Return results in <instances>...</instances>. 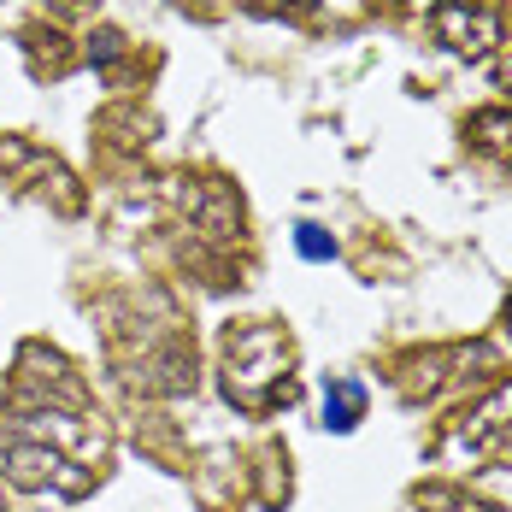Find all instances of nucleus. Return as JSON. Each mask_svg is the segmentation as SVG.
Wrapping results in <instances>:
<instances>
[{
  "label": "nucleus",
  "instance_id": "nucleus-8",
  "mask_svg": "<svg viewBox=\"0 0 512 512\" xmlns=\"http://www.w3.org/2000/svg\"><path fill=\"white\" fill-rule=\"evenodd\" d=\"M507 330H512V301H507Z\"/></svg>",
  "mask_w": 512,
  "mask_h": 512
},
{
  "label": "nucleus",
  "instance_id": "nucleus-4",
  "mask_svg": "<svg viewBox=\"0 0 512 512\" xmlns=\"http://www.w3.org/2000/svg\"><path fill=\"white\" fill-rule=\"evenodd\" d=\"M465 136H471L477 148H489V154L512 159V106H489V112H477V118L465 124Z\"/></svg>",
  "mask_w": 512,
  "mask_h": 512
},
{
  "label": "nucleus",
  "instance_id": "nucleus-1",
  "mask_svg": "<svg viewBox=\"0 0 512 512\" xmlns=\"http://www.w3.org/2000/svg\"><path fill=\"white\" fill-rule=\"evenodd\" d=\"M224 395L248 412L289 401V336L277 324L230 330V342H224Z\"/></svg>",
  "mask_w": 512,
  "mask_h": 512
},
{
  "label": "nucleus",
  "instance_id": "nucleus-7",
  "mask_svg": "<svg viewBox=\"0 0 512 512\" xmlns=\"http://www.w3.org/2000/svg\"><path fill=\"white\" fill-rule=\"evenodd\" d=\"M295 248H301L307 259H330V254H336V248H330V236H324V230H312V224H301V236H295Z\"/></svg>",
  "mask_w": 512,
  "mask_h": 512
},
{
  "label": "nucleus",
  "instance_id": "nucleus-9",
  "mask_svg": "<svg viewBox=\"0 0 512 512\" xmlns=\"http://www.w3.org/2000/svg\"><path fill=\"white\" fill-rule=\"evenodd\" d=\"M507 83H512V65H507Z\"/></svg>",
  "mask_w": 512,
  "mask_h": 512
},
{
  "label": "nucleus",
  "instance_id": "nucleus-2",
  "mask_svg": "<svg viewBox=\"0 0 512 512\" xmlns=\"http://www.w3.org/2000/svg\"><path fill=\"white\" fill-rule=\"evenodd\" d=\"M0 477L18 483V489H59V495H83L89 489V471H71V460L53 448V442H0Z\"/></svg>",
  "mask_w": 512,
  "mask_h": 512
},
{
  "label": "nucleus",
  "instance_id": "nucleus-3",
  "mask_svg": "<svg viewBox=\"0 0 512 512\" xmlns=\"http://www.w3.org/2000/svg\"><path fill=\"white\" fill-rule=\"evenodd\" d=\"M430 30H436L442 48L465 53V59H483V53L501 42V18L489 6H465V0H442L430 12Z\"/></svg>",
  "mask_w": 512,
  "mask_h": 512
},
{
  "label": "nucleus",
  "instance_id": "nucleus-5",
  "mask_svg": "<svg viewBox=\"0 0 512 512\" xmlns=\"http://www.w3.org/2000/svg\"><path fill=\"white\" fill-rule=\"evenodd\" d=\"M359 412H365V389H359L354 377H336V383L324 389V424H330V430H354Z\"/></svg>",
  "mask_w": 512,
  "mask_h": 512
},
{
  "label": "nucleus",
  "instance_id": "nucleus-6",
  "mask_svg": "<svg viewBox=\"0 0 512 512\" xmlns=\"http://www.w3.org/2000/svg\"><path fill=\"white\" fill-rule=\"evenodd\" d=\"M501 424H512V383L495 395V401H483V407H477V418H471V436H489V430H501Z\"/></svg>",
  "mask_w": 512,
  "mask_h": 512
}]
</instances>
